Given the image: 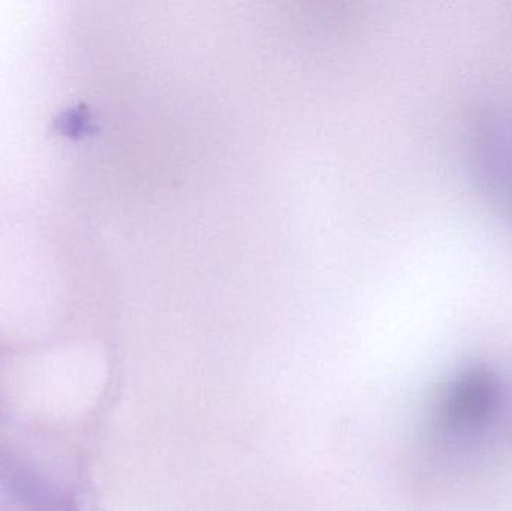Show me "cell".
<instances>
[{
	"instance_id": "6da1fadb",
	"label": "cell",
	"mask_w": 512,
	"mask_h": 511,
	"mask_svg": "<svg viewBox=\"0 0 512 511\" xmlns=\"http://www.w3.org/2000/svg\"><path fill=\"white\" fill-rule=\"evenodd\" d=\"M496 398V381L486 372H472L451 390L445 404V420L453 428L477 425L492 413Z\"/></svg>"
}]
</instances>
